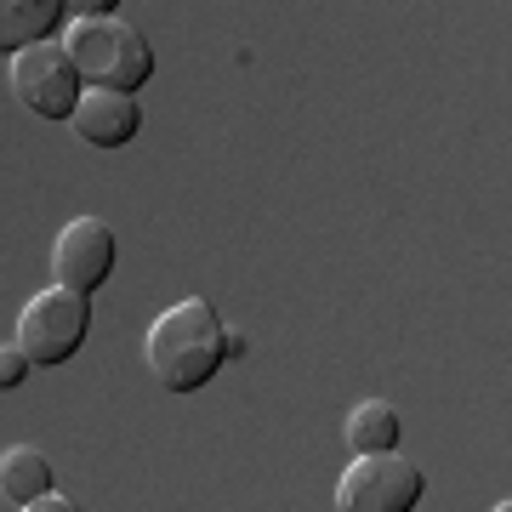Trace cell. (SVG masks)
Wrapping results in <instances>:
<instances>
[{"instance_id":"cell-7","label":"cell","mask_w":512,"mask_h":512,"mask_svg":"<svg viewBox=\"0 0 512 512\" xmlns=\"http://www.w3.org/2000/svg\"><path fill=\"white\" fill-rule=\"evenodd\" d=\"M69 126L97 148H126L137 137V126H143V109L126 92H92L86 86V97H80V109H74Z\"/></svg>"},{"instance_id":"cell-6","label":"cell","mask_w":512,"mask_h":512,"mask_svg":"<svg viewBox=\"0 0 512 512\" xmlns=\"http://www.w3.org/2000/svg\"><path fill=\"white\" fill-rule=\"evenodd\" d=\"M52 274H57V285L92 296L97 285L114 274V228L103 217L63 222V234H57V245H52Z\"/></svg>"},{"instance_id":"cell-2","label":"cell","mask_w":512,"mask_h":512,"mask_svg":"<svg viewBox=\"0 0 512 512\" xmlns=\"http://www.w3.org/2000/svg\"><path fill=\"white\" fill-rule=\"evenodd\" d=\"M63 52L74 57L80 80L92 92H126L137 97V86H148L154 74V52L148 40L120 18H97V23H69L63 29Z\"/></svg>"},{"instance_id":"cell-11","label":"cell","mask_w":512,"mask_h":512,"mask_svg":"<svg viewBox=\"0 0 512 512\" xmlns=\"http://www.w3.org/2000/svg\"><path fill=\"white\" fill-rule=\"evenodd\" d=\"M29 370H35V359H29L18 342H6V353H0V387H23Z\"/></svg>"},{"instance_id":"cell-10","label":"cell","mask_w":512,"mask_h":512,"mask_svg":"<svg viewBox=\"0 0 512 512\" xmlns=\"http://www.w3.org/2000/svg\"><path fill=\"white\" fill-rule=\"evenodd\" d=\"M348 444H353V456H387V450H399L404 439V421L399 410L387 399H365V404H353L348 410Z\"/></svg>"},{"instance_id":"cell-12","label":"cell","mask_w":512,"mask_h":512,"mask_svg":"<svg viewBox=\"0 0 512 512\" xmlns=\"http://www.w3.org/2000/svg\"><path fill=\"white\" fill-rule=\"evenodd\" d=\"M23 512H86V507L69 501V495H46V501H35V507H23Z\"/></svg>"},{"instance_id":"cell-8","label":"cell","mask_w":512,"mask_h":512,"mask_svg":"<svg viewBox=\"0 0 512 512\" xmlns=\"http://www.w3.org/2000/svg\"><path fill=\"white\" fill-rule=\"evenodd\" d=\"M57 23H69V12L57 0H6L0 6V46H6V57L29 52V46H46V35Z\"/></svg>"},{"instance_id":"cell-5","label":"cell","mask_w":512,"mask_h":512,"mask_svg":"<svg viewBox=\"0 0 512 512\" xmlns=\"http://www.w3.org/2000/svg\"><path fill=\"white\" fill-rule=\"evenodd\" d=\"M427 490L416 461H404L399 450L387 456H353L348 473L336 478V512H410Z\"/></svg>"},{"instance_id":"cell-13","label":"cell","mask_w":512,"mask_h":512,"mask_svg":"<svg viewBox=\"0 0 512 512\" xmlns=\"http://www.w3.org/2000/svg\"><path fill=\"white\" fill-rule=\"evenodd\" d=\"M490 512H512V501H495V507Z\"/></svg>"},{"instance_id":"cell-4","label":"cell","mask_w":512,"mask_h":512,"mask_svg":"<svg viewBox=\"0 0 512 512\" xmlns=\"http://www.w3.org/2000/svg\"><path fill=\"white\" fill-rule=\"evenodd\" d=\"M6 80H12V97H18L29 114L40 120H74L80 97H86V80L74 69V57L63 52V40H46V46H29L6 63Z\"/></svg>"},{"instance_id":"cell-3","label":"cell","mask_w":512,"mask_h":512,"mask_svg":"<svg viewBox=\"0 0 512 512\" xmlns=\"http://www.w3.org/2000/svg\"><path fill=\"white\" fill-rule=\"evenodd\" d=\"M86 330H92V302L80 291H69V285H46L18 313V348L35 365H63V359L80 353Z\"/></svg>"},{"instance_id":"cell-1","label":"cell","mask_w":512,"mask_h":512,"mask_svg":"<svg viewBox=\"0 0 512 512\" xmlns=\"http://www.w3.org/2000/svg\"><path fill=\"white\" fill-rule=\"evenodd\" d=\"M148 376L165 393H200L228 359V325L217 319V308L205 296H183L165 313H154V325L143 336Z\"/></svg>"},{"instance_id":"cell-9","label":"cell","mask_w":512,"mask_h":512,"mask_svg":"<svg viewBox=\"0 0 512 512\" xmlns=\"http://www.w3.org/2000/svg\"><path fill=\"white\" fill-rule=\"evenodd\" d=\"M0 490H6V501L18 512L46 501V495H52V461L40 456L35 444H12V450L0 456Z\"/></svg>"}]
</instances>
